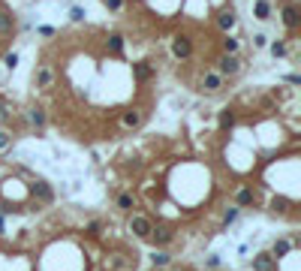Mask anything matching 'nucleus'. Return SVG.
I'll list each match as a JSON object with an SVG mask.
<instances>
[{
	"mask_svg": "<svg viewBox=\"0 0 301 271\" xmlns=\"http://www.w3.org/2000/svg\"><path fill=\"white\" fill-rule=\"evenodd\" d=\"M130 229L139 235V238H148L151 229H154V223H151V217H145V214H133V217H130Z\"/></svg>",
	"mask_w": 301,
	"mask_h": 271,
	"instance_id": "nucleus-1",
	"label": "nucleus"
},
{
	"mask_svg": "<svg viewBox=\"0 0 301 271\" xmlns=\"http://www.w3.org/2000/svg\"><path fill=\"white\" fill-rule=\"evenodd\" d=\"M6 118H9V108H6L3 100H0V121H6Z\"/></svg>",
	"mask_w": 301,
	"mask_h": 271,
	"instance_id": "nucleus-32",
	"label": "nucleus"
},
{
	"mask_svg": "<svg viewBox=\"0 0 301 271\" xmlns=\"http://www.w3.org/2000/svg\"><path fill=\"white\" fill-rule=\"evenodd\" d=\"M30 190H33V196H37L40 202H45V205H48V202H55V190H51L48 181H33Z\"/></svg>",
	"mask_w": 301,
	"mask_h": 271,
	"instance_id": "nucleus-3",
	"label": "nucleus"
},
{
	"mask_svg": "<svg viewBox=\"0 0 301 271\" xmlns=\"http://www.w3.org/2000/svg\"><path fill=\"white\" fill-rule=\"evenodd\" d=\"M289 250H292V241L280 238V241H274V250H271V256H274V259H283V256H286Z\"/></svg>",
	"mask_w": 301,
	"mask_h": 271,
	"instance_id": "nucleus-12",
	"label": "nucleus"
},
{
	"mask_svg": "<svg viewBox=\"0 0 301 271\" xmlns=\"http://www.w3.org/2000/svg\"><path fill=\"white\" fill-rule=\"evenodd\" d=\"M208 265H211V268H217V265H220V256H217V253H214V256H208Z\"/></svg>",
	"mask_w": 301,
	"mask_h": 271,
	"instance_id": "nucleus-33",
	"label": "nucleus"
},
{
	"mask_svg": "<svg viewBox=\"0 0 301 271\" xmlns=\"http://www.w3.org/2000/svg\"><path fill=\"white\" fill-rule=\"evenodd\" d=\"M283 24H286L289 30H295V27L301 24V15H298V6H295V3H286V6H283Z\"/></svg>",
	"mask_w": 301,
	"mask_h": 271,
	"instance_id": "nucleus-5",
	"label": "nucleus"
},
{
	"mask_svg": "<svg viewBox=\"0 0 301 271\" xmlns=\"http://www.w3.org/2000/svg\"><path fill=\"white\" fill-rule=\"evenodd\" d=\"M12 30H15V18H12V12L0 9V36H6V33H12Z\"/></svg>",
	"mask_w": 301,
	"mask_h": 271,
	"instance_id": "nucleus-9",
	"label": "nucleus"
},
{
	"mask_svg": "<svg viewBox=\"0 0 301 271\" xmlns=\"http://www.w3.org/2000/svg\"><path fill=\"white\" fill-rule=\"evenodd\" d=\"M133 72H136L139 82H145V79L151 76V66H145V63H133Z\"/></svg>",
	"mask_w": 301,
	"mask_h": 271,
	"instance_id": "nucleus-21",
	"label": "nucleus"
},
{
	"mask_svg": "<svg viewBox=\"0 0 301 271\" xmlns=\"http://www.w3.org/2000/svg\"><path fill=\"white\" fill-rule=\"evenodd\" d=\"M100 232H102V223H100V220H91V223L84 226V235H91V238H97Z\"/></svg>",
	"mask_w": 301,
	"mask_h": 271,
	"instance_id": "nucleus-23",
	"label": "nucleus"
},
{
	"mask_svg": "<svg viewBox=\"0 0 301 271\" xmlns=\"http://www.w3.org/2000/svg\"><path fill=\"white\" fill-rule=\"evenodd\" d=\"M265 42H268V40H265V36H262V33H256V36H253V45H256V48H262Z\"/></svg>",
	"mask_w": 301,
	"mask_h": 271,
	"instance_id": "nucleus-31",
	"label": "nucleus"
},
{
	"mask_svg": "<svg viewBox=\"0 0 301 271\" xmlns=\"http://www.w3.org/2000/svg\"><path fill=\"white\" fill-rule=\"evenodd\" d=\"M286 82H289V84H301V76H295V72H292V76H286Z\"/></svg>",
	"mask_w": 301,
	"mask_h": 271,
	"instance_id": "nucleus-34",
	"label": "nucleus"
},
{
	"mask_svg": "<svg viewBox=\"0 0 301 271\" xmlns=\"http://www.w3.org/2000/svg\"><path fill=\"white\" fill-rule=\"evenodd\" d=\"M238 69H241L238 54H223V58L217 61V72H220V76H235Z\"/></svg>",
	"mask_w": 301,
	"mask_h": 271,
	"instance_id": "nucleus-2",
	"label": "nucleus"
},
{
	"mask_svg": "<svg viewBox=\"0 0 301 271\" xmlns=\"http://www.w3.org/2000/svg\"><path fill=\"white\" fill-rule=\"evenodd\" d=\"M27 118H30V124H33V126H45V112H42V108H30V115H27Z\"/></svg>",
	"mask_w": 301,
	"mask_h": 271,
	"instance_id": "nucleus-18",
	"label": "nucleus"
},
{
	"mask_svg": "<svg viewBox=\"0 0 301 271\" xmlns=\"http://www.w3.org/2000/svg\"><path fill=\"white\" fill-rule=\"evenodd\" d=\"M169 259H172V256H169L166 250H154V253H151V262H154V265H169Z\"/></svg>",
	"mask_w": 301,
	"mask_h": 271,
	"instance_id": "nucleus-19",
	"label": "nucleus"
},
{
	"mask_svg": "<svg viewBox=\"0 0 301 271\" xmlns=\"http://www.w3.org/2000/svg\"><path fill=\"white\" fill-rule=\"evenodd\" d=\"M220 87H223V76H220V72H205V76H202V90L217 94Z\"/></svg>",
	"mask_w": 301,
	"mask_h": 271,
	"instance_id": "nucleus-4",
	"label": "nucleus"
},
{
	"mask_svg": "<svg viewBox=\"0 0 301 271\" xmlns=\"http://www.w3.org/2000/svg\"><path fill=\"white\" fill-rule=\"evenodd\" d=\"M253 271H274V256H271V253H259V256H253Z\"/></svg>",
	"mask_w": 301,
	"mask_h": 271,
	"instance_id": "nucleus-8",
	"label": "nucleus"
},
{
	"mask_svg": "<svg viewBox=\"0 0 301 271\" xmlns=\"http://www.w3.org/2000/svg\"><path fill=\"white\" fill-rule=\"evenodd\" d=\"M3 66H6V69H15V66H19V54H15V51L3 54Z\"/></svg>",
	"mask_w": 301,
	"mask_h": 271,
	"instance_id": "nucleus-25",
	"label": "nucleus"
},
{
	"mask_svg": "<svg viewBox=\"0 0 301 271\" xmlns=\"http://www.w3.org/2000/svg\"><path fill=\"white\" fill-rule=\"evenodd\" d=\"M271 211L286 214V211H289V199H283V196H280V199H274V202H271Z\"/></svg>",
	"mask_w": 301,
	"mask_h": 271,
	"instance_id": "nucleus-24",
	"label": "nucleus"
},
{
	"mask_svg": "<svg viewBox=\"0 0 301 271\" xmlns=\"http://www.w3.org/2000/svg\"><path fill=\"white\" fill-rule=\"evenodd\" d=\"M148 238H154L157 244L163 247V244H169V241H172V232H169L166 226H160V229H151V235H148Z\"/></svg>",
	"mask_w": 301,
	"mask_h": 271,
	"instance_id": "nucleus-10",
	"label": "nucleus"
},
{
	"mask_svg": "<svg viewBox=\"0 0 301 271\" xmlns=\"http://www.w3.org/2000/svg\"><path fill=\"white\" fill-rule=\"evenodd\" d=\"M109 51H112V54H120V51H123V36H120V33H112V36H109Z\"/></svg>",
	"mask_w": 301,
	"mask_h": 271,
	"instance_id": "nucleus-17",
	"label": "nucleus"
},
{
	"mask_svg": "<svg viewBox=\"0 0 301 271\" xmlns=\"http://www.w3.org/2000/svg\"><path fill=\"white\" fill-rule=\"evenodd\" d=\"M286 3H289V0H286Z\"/></svg>",
	"mask_w": 301,
	"mask_h": 271,
	"instance_id": "nucleus-36",
	"label": "nucleus"
},
{
	"mask_svg": "<svg viewBox=\"0 0 301 271\" xmlns=\"http://www.w3.org/2000/svg\"><path fill=\"white\" fill-rule=\"evenodd\" d=\"M105 6H109V9H112V12H118V9H120V6H123V0H105Z\"/></svg>",
	"mask_w": 301,
	"mask_h": 271,
	"instance_id": "nucleus-28",
	"label": "nucleus"
},
{
	"mask_svg": "<svg viewBox=\"0 0 301 271\" xmlns=\"http://www.w3.org/2000/svg\"><path fill=\"white\" fill-rule=\"evenodd\" d=\"M235 199H238V205H253V202H256V193H253L250 187H241V190L235 193Z\"/></svg>",
	"mask_w": 301,
	"mask_h": 271,
	"instance_id": "nucleus-15",
	"label": "nucleus"
},
{
	"mask_svg": "<svg viewBox=\"0 0 301 271\" xmlns=\"http://www.w3.org/2000/svg\"><path fill=\"white\" fill-rule=\"evenodd\" d=\"M172 54H175V58H190V54H193V45H190L187 36H175V42H172Z\"/></svg>",
	"mask_w": 301,
	"mask_h": 271,
	"instance_id": "nucleus-6",
	"label": "nucleus"
},
{
	"mask_svg": "<svg viewBox=\"0 0 301 271\" xmlns=\"http://www.w3.org/2000/svg\"><path fill=\"white\" fill-rule=\"evenodd\" d=\"M235 217H238V211H235V208H232V211H226V217H223V223L229 226V223H232V220H235Z\"/></svg>",
	"mask_w": 301,
	"mask_h": 271,
	"instance_id": "nucleus-30",
	"label": "nucleus"
},
{
	"mask_svg": "<svg viewBox=\"0 0 301 271\" xmlns=\"http://www.w3.org/2000/svg\"><path fill=\"white\" fill-rule=\"evenodd\" d=\"M253 15L259 18V21H265V18H271V3H268V0H256Z\"/></svg>",
	"mask_w": 301,
	"mask_h": 271,
	"instance_id": "nucleus-11",
	"label": "nucleus"
},
{
	"mask_svg": "<svg viewBox=\"0 0 301 271\" xmlns=\"http://www.w3.org/2000/svg\"><path fill=\"white\" fill-rule=\"evenodd\" d=\"M9 142H12V139H9L6 133H0V151H6V148H9Z\"/></svg>",
	"mask_w": 301,
	"mask_h": 271,
	"instance_id": "nucleus-29",
	"label": "nucleus"
},
{
	"mask_svg": "<svg viewBox=\"0 0 301 271\" xmlns=\"http://www.w3.org/2000/svg\"><path fill=\"white\" fill-rule=\"evenodd\" d=\"M141 118H145V115H141L139 108H130V112H123V126H130V130H133V126L141 124Z\"/></svg>",
	"mask_w": 301,
	"mask_h": 271,
	"instance_id": "nucleus-13",
	"label": "nucleus"
},
{
	"mask_svg": "<svg viewBox=\"0 0 301 271\" xmlns=\"http://www.w3.org/2000/svg\"><path fill=\"white\" fill-rule=\"evenodd\" d=\"M0 235H3V220H0Z\"/></svg>",
	"mask_w": 301,
	"mask_h": 271,
	"instance_id": "nucleus-35",
	"label": "nucleus"
},
{
	"mask_svg": "<svg viewBox=\"0 0 301 271\" xmlns=\"http://www.w3.org/2000/svg\"><path fill=\"white\" fill-rule=\"evenodd\" d=\"M223 51L226 54H238V40H235V36H226V40H223Z\"/></svg>",
	"mask_w": 301,
	"mask_h": 271,
	"instance_id": "nucleus-22",
	"label": "nucleus"
},
{
	"mask_svg": "<svg viewBox=\"0 0 301 271\" xmlns=\"http://www.w3.org/2000/svg\"><path fill=\"white\" fill-rule=\"evenodd\" d=\"M217 24H220V30H232V27H235V12H232V9H226V12H220V18H217Z\"/></svg>",
	"mask_w": 301,
	"mask_h": 271,
	"instance_id": "nucleus-14",
	"label": "nucleus"
},
{
	"mask_svg": "<svg viewBox=\"0 0 301 271\" xmlns=\"http://www.w3.org/2000/svg\"><path fill=\"white\" fill-rule=\"evenodd\" d=\"M69 18H73V21H81V18H84V9H81V6H73V12H69Z\"/></svg>",
	"mask_w": 301,
	"mask_h": 271,
	"instance_id": "nucleus-27",
	"label": "nucleus"
},
{
	"mask_svg": "<svg viewBox=\"0 0 301 271\" xmlns=\"http://www.w3.org/2000/svg\"><path fill=\"white\" fill-rule=\"evenodd\" d=\"M118 208H120V211H133V208H136L133 193H120V196H118Z\"/></svg>",
	"mask_w": 301,
	"mask_h": 271,
	"instance_id": "nucleus-16",
	"label": "nucleus"
},
{
	"mask_svg": "<svg viewBox=\"0 0 301 271\" xmlns=\"http://www.w3.org/2000/svg\"><path fill=\"white\" fill-rule=\"evenodd\" d=\"M271 54L274 58H283L286 54V42H271Z\"/></svg>",
	"mask_w": 301,
	"mask_h": 271,
	"instance_id": "nucleus-26",
	"label": "nucleus"
},
{
	"mask_svg": "<svg viewBox=\"0 0 301 271\" xmlns=\"http://www.w3.org/2000/svg\"><path fill=\"white\" fill-rule=\"evenodd\" d=\"M33 82H37V87H51V84H55V72H51L48 66H40L37 76H33Z\"/></svg>",
	"mask_w": 301,
	"mask_h": 271,
	"instance_id": "nucleus-7",
	"label": "nucleus"
},
{
	"mask_svg": "<svg viewBox=\"0 0 301 271\" xmlns=\"http://www.w3.org/2000/svg\"><path fill=\"white\" fill-rule=\"evenodd\" d=\"M232 124H235V115L229 112V108H223V112H220V130H229Z\"/></svg>",
	"mask_w": 301,
	"mask_h": 271,
	"instance_id": "nucleus-20",
	"label": "nucleus"
}]
</instances>
